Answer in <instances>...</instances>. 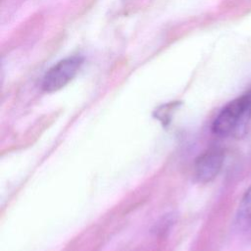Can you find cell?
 <instances>
[{
  "label": "cell",
  "mask_w": 251,
  "mask_h": 251,
  "mask_svg": "<svg viewBox=\"0 0 251 251\" xmlns=\"http://www.w3.org/2000/svg\"><path fill=\"white\" fill-rule=\"evenodd\" d=\"M80 56L68 57L47 71L42 80V89L46 92H54L67 85L77 74L82 65Z\"/></svg>",
  "instance_id": "cell-2"
},
{
  "label": "cell",
  "mask_w": 251,
  "mask_h": 251,
  "mask_svg": "<svg viewBox=\"0 0 251 251\" xmlns=\"http://www.w3.org/2000/svg\"><path fill=\"white\" fill-rule=\"evenodd\" d=\"M237 224L243 231L251 233V185L246 190L239 204Z\"/></svg>",
  "instance_id": "cell-4"
},
{
  "label": "cell",
  "mask_w": 251,
  "mask_h": 251,
  "mask_svg": "<svg viewBox=\"0 0 251 251\" xmlns=\"http://www.w3.org/2000/svg\"><path fill=\"white\" fill-rule=\"evenodd\" d=\"M224 164V152L212 148L201 154L194 165V176L197 181L206 183L213 180L220 173Z\"/></svg>",
  "instance_id": "cell-3"
},
{
  "label": "cell",
  "mask_w": 251,
  "mask_h": 251,
  "mask_svg": "<svg viewBox=\"0 0 251 251\" xmlns=\"http://www.w3.org/2000/svg\"><path fill=\"white\" fill-rule=\"evenodd\" d=\"M251 121V92L243 94L226 104L212 125L215 134L223 137L244 136Z\"/></svg>",
  "instance_id": "cell-1"
}]
</instances>
